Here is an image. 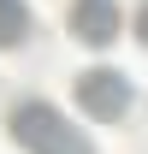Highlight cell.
<instances>
[{
    "instance_id": "obj_1",
    "label": "cell",
    "mask_w": 148,
    "mask_h": 154,
    "mask_svg": "<svg viewBox=\"0 0 148 154\" xmlns=\"http://www.w3.org/2000/svg\"><path fill=\"white\" fill-rule=\"evenodd\" d=\"M12 142L24 154H95L89 136L77 131L54 101H18L12 107Z\"/></svg>"
},
{
    "instance_id": "obj_2",
    "label": "cell",
    "mask_w": 148,
    "mask_h": 154,
    "mask_svg": "<svg viewBox=\"0 0 148 154\" xmlns=\"http://www.w3.org/2000/svg\"><path fill=\"white\" fill-rule=\"evenodd\" d=\"M77 107L89 119H125L130 113V77L113 65H89L77 77Z\"/></svg>"
},
{
    "instance_id": "obj_3",
    "label": "cell",
    "mask_w": 148,
    "mask_h": 154,
    "mask_svg": "<svg viewBox=\"0 0 148 154\" xmlns=\"http://www.w3.org/2000/svg\"><path fill=\"white\" fill-rule=\"evenodd\" d=\"M71 30H77V42L107 48V42L125 30V18H119V0H71Z\"/></svg>"
},
{
    "instance_id": "obj_4",
    "label": "cell",
    "mask_w": 148,
    "mask_h": 154,
    "mask_svg": "<svg viewBox=\"0 0 148 154\" xmlns=\"http://www.w3.org/2000/svg\"><path fill=\"white\" fill-rule=\"evenodd\" d=\"M30 36V6L24 0H0V48H18Z\"/></svg>"
},
{
    "instance_id": "obj_5",
    "label": "cell",
    "mask_w": 148,
    "mask_h": 154,
    "mask_svg": "<svg viewBox=\"0 0 148 154\" xmlns=\"http://www.w3.org/2000/svg\"><path fill=\"white\" fill-rule=\"evenodd\" d=\"M136 36H142V48H148V0H142V12H136Z\"/></svg>"
}]
</instances>
